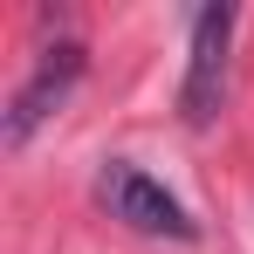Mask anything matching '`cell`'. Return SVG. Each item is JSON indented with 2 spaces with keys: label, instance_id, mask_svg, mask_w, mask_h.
I'll use <instances>...</instances> for the list:
<instances>
[{
  "label": "cell",
  "instance_id": "1",
  "mask_svg": "<svg viewBox=\"0 0 254 254\" xmlns=\"http://www.w3.org/2000/svg\"><path fill=\"white\" fill-rule=\"evenodd\" d=\"M96 192H103L110 220H124V227H137V234H158V241H192V234H199L192 213L179 206L151 172H137L130 158H110L103 179H96Z\"/></svg>",
  "mask_w": 254,
  "mask_h": 254
},
{
  "label": "cell",
  "instance_id": "2",
  "mask_svg": "<svg viewBox=\"0 0 254 254\" xmlns=\"http://www.w3.org/2000/svg\"><path fill=\"white\" fill-rule=\"evenodd\" d=\"M83 42H55V48H42V62H35V76L14 89V103H7V117H0V144L7 151H21L35 130L62 110V96L83 83Z\"/></svg>",
  "mask_w": 254,
  "mask_h": 254
},
{
  "label": "cell",
  "instance_id": "3",
  "mask_svg": "<svg viewBox=\"0 0 254 254\" xmlns=\"http://www.w3.org/2000/svg\"><path fill=\"white\" fill-rule=\"evenodd\" d=\"M227 42H234V7H199L192 14V62H186V89H179L186 124H213L220 117V96H227Z\"/></svg>",
  "mask_w": 254,
  "mask_h": 254
}]
</instances>
